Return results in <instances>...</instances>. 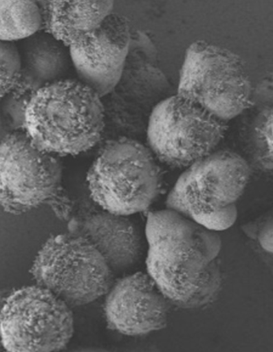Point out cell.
<instances>
[{
	"instance_id": "1",
	"label": "cell",
	"mask_w": 273,
	"mask_h": 352,
	"mask_svg": "<svg viewBox=\"0 0 273 352\" xmlns=\"http://www.w3.org/2000/svg\"><path fill=\"white\" fill-rule=\"evenodd\" d=\"M147 274L171 305L198 309L217 299L223 277L219 234L166 209L146 223Z\"/></svg>"
},
{
	"instance_id": "2",
	"label": "cell",
	"mask_w": 273,
	"mask_h": 352,
	"mask_svg": "<svg viewBox=\"0 0 273 352\" xmlns=\"http://www.w3.org/2000/svg\"><path fill=\"white\" fill-rule=\"evenodd\" d=\"M99 95L80 81L63 80L28 100L24 131L36 148L56 156L79 155L103 140Z\"/></svg>"
},
{
	"instance_id": "3",
	"label": "cell",
	"mask_w": 273,
	"mask_h": 352,
	"mask_svg": "<svg viewBox=\"0 0 273 352\" xmlns=\"http://www.w3.org/2000/svg\"><path fill=\"white\" fill-rule=\"evenodd\" d=\"M250 176V165L241 155L215 151L184 170L171 190L166 207L209 231H226L237 221L236 203Z\"/></svg>"
},
{
	"instance_id": "4",
	"label": "cell",
	"mask_w": 273,
	"mask_h": 352,
	"mask_svg": "<svg viewBox=\"0 0 273 352\" xmlns=\"http://www.w3.org/2000/svg\"><path fill=\"white\" fill-rule=\"evenodd\" d=\"M138 140H106L87 175L91 197L104 211L129 217L148 210L162 190V170Z\"/></svg>"
},
{
	"instance_id": "5",
	"label": "cell",
	"mask_w": 273,
	"mask_h": 352,
	"mask_svg": "<svg viewBox=\"0 0 273 352\" xmlns=\"http://www.w3.org/2000/svg\"><path fill=\"white\" fill-rule=\"evenodd\" d=\"M42 206L69 219L73 202L63 186V166L57 156L34 146L24 131L0 142V207L21 214Z\"/></svg>"
},
{
	"instance_id": "6",
	"label": "cell",
	"mask_w": 273,
	"mask_h": 352,
	"mask_svg": "<svg viewBox=\"0 0 273 352\" xmlns=\"http://www.w3.org/2000/svg\"><path fill=\"white\" fill-rule=\"evenodd\" d=\"M252 92L250 76L237 54L201 41L188 47L177 94L228 123L251 109Z\"/></svg>"
},
{
	"instance_id": "7",
	"label": "cell",
	"mask_w": 273,
	"mask_h": 352,
	"mask_svg": "<svg viewBox=\"0 0 273 352\" xmlns=\"http://www.w3.org/2000/svg\"><path fill=\"white\" fill-rule=\"evenodd\" d=\"M31 274L37 286L71 308L105 296L114 283L113 273L96 248L71 232L48 239L33 262Z\"/></svg>"
},
{
	"instance_id": "8",
	"label": "cell",
	"mask_w": 273,
	"mask_h": 352,
	"mask_svg": "<svg viewBox=\"0 0 273 352\" xmlns=\"http://www.w3.org/2000/svg\"><path fill=\"white\" fill-rule=\"evenodd\" d=\"M74 334L71 307L41 287L12 291L0 312L7 352H61Z\"/></svg>"
},
{
	"instance_id": "9",
	"label": "cell",
	"mask_w": 273,
	"mask_h": 352,
	"mask_svg": "<svg viewBox=\"0 0 273 352\" xmlns=\"http://www.w3.org/2000/svg\"><path fill=\"white\" fill-rule=\"evenodd\" d=\"M228 124L175 93L153 111L146 137L160 162L187 168L215 151Z\"/></svg>"
},
{
	"instance_id": "10",
	"label": "cell",
	"mask_w": 273,
	"mask_h": 352,
	"mask_svg": "<svg viewBox=\"0 0 273 352\" xmlns=\"http://www.w3.org/2000/svg\"><path fill=\"white\" fill-rule=\"evenodd\" d=\"M172 90L168 78L157 65L127 58L119 82L113 90L101 98L105 118L103 139L136 140L146 135L153 111L173 95Z\"/></svg>"
},
{
	"instance_id": "11",
	"label": "cell",
	"mask_w": 273,
	"mask_h": 352,
	"mask_svg": "<svg viewBox=\"0 0 273 352\" xmlns=\"http://www.w3.org/2000/svg\"><path fill=\"white\" fill-rule=\"evenodd\" d=\"M131 35L128 19L111 13L96 31L68 48L79 81L100 98L113 90L120 79Z\"/></svg>"
},
{
	"instance_id": "12",
	"label": "cell",
	"mask_w": 273,
	"mask_h": 352,
	"mask_svg": "<svg viewBox=\"0 0 273 352\" xmlns=\"http://www.w3.org/2000/svg\"><path fill=\"white\" fill-rule=\"evenodd\" d=\"M104 314L108 329L128 336H141L164 329L171 302L147 273L121 277L105 295Z\"/></svg>"
},
{
	"instance_id": "13",
	"label": "cell",
	"mask_w": 273,
	"mask_h": 352,
	"mask_svg": "<svg viewBox=\"0 0 273 352\" xmlns=\"http://www.w3.org/2000/svg\"><path fill=\"white\" fill-rule=\"evenodd\" d=\"M68 229L96 248L114 276L129 272L142 258V234L129 217L103 210L71 219Z\"/></svg>"
},
{
	"instance_id": "14",
	"label": "cell",
	"mask_w": 273,
	"mask_h": 352,
	"mask_svg": "<svg viewBox=\"0 0 273 352\" xmlns=\"http://www.w3.org/2000/svg\"><path fill=\"white\" fill-rule=\"evenodd\" d=\"M21 77L12 92L27 98L47 85L65 80L72 63L69 49L45 32H38L17 44Z\"/></svg>"
},
{
	"instance_id": "15",
	"label": "cell",
	"mask_w": 273,
	"mask_h": 352,
	"mask_svg": "<svg viewBox=\"0 0 273 352\" xmlns=\"http://www.w3.org/2000/svg\"><path fill=\"white\" fill-rule=\"evenodd\" d=\"M42 14V29L69 48L94 32L113 13L114 2H58L38 3Z\"/></svg>"
},
{
	"instance_id": "16",
	"label": "cell",
	"mask_w": 273,
	"mask_h": 352,
	"mask_svg": "<svg viewBox=\"0 0 273 352\" xmlns=\"http://www.w3.org/2000/svg\"><path fill=\"white\" fill-rule=\"evenodd\" d=\"M42 29L40 6L32 1H0V41H21Z\"/></svg>"
},
{
	"instance_id": "17",
	"label": "cell",
	"mask_w": 273,
	"mask_h": 352,
	"mask_svg": "<svg viewBox=\"0 0 273 352\" xmlns=\"http://www.w3.org/2000/svg\"><path fill=\"white\" fill-rule=\"evenodd\" d=\"M21 68L17 44L0 41V98L16 89L21 77Z\"/></svg>"
},
{
	"instance_id": "18",
	"label": "cell",
	"mask_w": 273,
	"mask_h": 352,
	"mask_svg": "<svg viewBox=\"0 0 273 352\" xmlns=\"http://www.w3.org/2000/svg\"><path fill=\"white\" fill-rule=\"evenodd\" d=\"M27 98L10 93L0 102V118L5 129L16 132L24 130L28 102Z\"/></svg>"
},
{
	"instance_id": "19",
	"label": "cell",
	"mask_w": 273,
	"mask_h": 352,
	"mask_svg": "<svg viewBox=\"0 0 273 352\" xmlns=\"http://www.w3.org/2000/svg\"><path fill=\"white\" fill-rule=\"evenodd\" d=\"M158 51L150 37L142 31H131L128 58L157 65Z\"/></svg>"
},
{
	"instance_id": "20",
	"label": "cell",
	"mask_w": 273,
	"mask_h": 352,
	"mask_svg": "<svg viewBox=\"0 0 273 352\" xmlns=\"http://www.w3.org/2000/svg\"><path fill=\"white\" fill-rule=\"evenodd\" d=\"M252 104L265 109L273 107V73L263 79L253 88Z\"/></svg>"
},
{
	"instance_id": "21",
	"label": "cell",
	"mask_w": 273,
	"mask_h": 352,
	"mask_svg": "<svg viewBox=\"0 0 273 352\" xmlns=\"http://www.w3.org/2000/svg\"><path fill=\"white\" fill-rule=\"evenodd\" d=\"M265 109V111L263 112L258 132L267 153L273 160V107Z\"/></svg>"
},
{
	"instance_id": "22",
	"label": "cell",
	"mask_w": 273,
	"mask_h": 352,
	"mask_svg": "<svg viewBox=\"0 0 273 352\" xmlns=\"http://www.w3.org/2000/svg\"><path fill=\"white\" fill-rule=\"evenodd\" d=\"M257 238L260 245L265 251L273 253V218L263 225Z\"/></svg>"
},
{
	"instance_id": "23",
	"label": "cell",
	"mask_w": 273,
	"mask_h": 352,
	"mask_svg": "<svg viewBox=\"0 0 273 352\" xmlns=\"http://www.w3.org/2000/svg\"><path fill=\"white\" fill-rule=\"evenodd\" d=\"M12 292V290L0 289V312H1L3 306L5 301H6L7 297ZM3 351L1 338H0V351Z\"/></svg>"
},
{
	"instance_id": "24",
	"label": "cell",
	"mask_w": 273,
	"mask_h": 352,
	"mask_svg": "<svg viewBox=\"0 0 273 352\" xmlns=\"http://www.w3.org/2000/svg\"><path fill=\"white\" fill-rule=\"evenodd\" d=\"M61 352H114L105 349H78L74 350H70L67 351H61Z\"/></svg>"
},
{
	"instance_id": "25",
	"label": "cell",
	"mask_w": 273,
	"mask_h": 352,
	"mask_svg": "<svg viewBox=\"0 0 273 352\" xmlns=\"http://www.w3.org/2000/svg\"><path fill=\"white\" fill-rule=\"evenodd\" d=\"M135 352H158L157 349L154 348L141 349L140 350Z\"/></svg>"
},
{
	"instance_id": "26",
	"label": "cell",
	"mask_w": 273,
	"mask_h": 352,
	"mask_svg": "<svg viewBox=\"0 0 273 352\" xmlns=\"http://www.w3.org/2000/svg\"><path fill=\"white\" fill-rule=\"evenodd\" d=\"M0 352H7V351H4V350H3V351H0Z\"/></svg>"
},
{
	"instance_id": "27",
	"label": "cell",
	"mask_w": 273,
	"mask_h": 352,
	"mask_svg": "<svg viewBox=\"0 0 273 352\" xmlns=\"http://www.w3.org/2000/svg\"><path fill=\"white\" fill-rule=\"evenodd\" d=\"M272 274H273V267H272Z\"/></svg>"
}]
</instances>
